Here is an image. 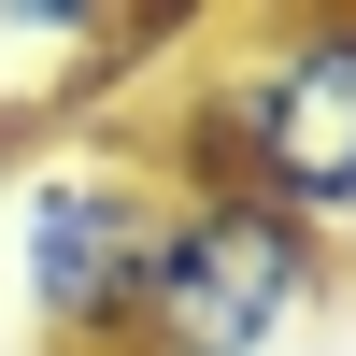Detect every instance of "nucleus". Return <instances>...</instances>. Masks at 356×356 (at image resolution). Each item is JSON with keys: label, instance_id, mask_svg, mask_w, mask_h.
Masks as SVG:
<instances>
[{"label": "nucleus", "instance_id": "2", "mask_svg": "<svg viewBox=\"0 0 356 356\" xmlns=\"http://www.w3.org/2000/svg\"><path fill=\"white\" fill-rule=\"evenodd\" d=\"M342 257L314 228L257 214V200H171L157 257H143V300H129V356H285L328 314Z\"/></svg>", "mask_w": 356, "mask_h": 356}, {"label": "nucleus", "instance_id": "4", "mask_svg": "<svg viewBox=\"0 0 356 356\" xmlns=\"http://www.w3.org/2000/svg\"><path fill=\"white\" fill-rule=\"evenodd\" d=\"M29 157H43V114H29V100H15V114H0V200H15V186H29Z\"/></svg>", "mask_w": 356, "mask_h": 356}, {"label": "nucleus", "instance_id": "3", "mask_svg": "<svg viewBox=\"0 0 356 356\" xmlns=\"http://www.w3.org/2000/svg\"><path fill=\"white\" fill-rule=\"evenodd\" d=\"M171 186L143 171V143H72V157H29L15 186V285L43 356H129V300L143 257H157Z\"/></svg>", "mask_w": 356, "mask_h": 356}, {"label": "nucleus", "instance_id": "1", "mask_svg": "<svg viewBox=\"0 0 356 356\" xmlns=\"http://www.w3.org/2000/svg\"><path fill=\"white\" fill-rule=\"evenodd\" d=\"M171 200H257V214L356 243V15H257V29H200L186 86L157 100L143 143Z\"/></svg>", "mask_w": 356, "mask_h": 356}]
</instances>
